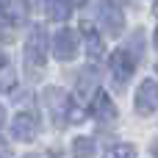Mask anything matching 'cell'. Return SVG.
<instances>
[{
  "instance_id": "obj_1",
  "label": "cell",
  "mask_w": 158,
  "mask_h": 158,
  "mask_svg": "<svg viewBox=\"0 0 158 158\" xmlns=\"http://www.w3.org/2000/svg\"><path fill=\"white\" fill-rule=\"evenodd\" d=\"M108 67H111V75L117 78V83L125 86L133 78V72H136V58H133V53H128V50L119 47V50H114L108 56Z\"/></svg>"
},
{
  "instance_id": "obj_2",
  "label": "cell",
  "mask_w": 158,
  "mask_h": 158,
  "mask_svg": "<svg viewBox=\"0 0 158 158\" xmlns=\"http://www.w3.org/2000/svg\"><path fill=\"white\" fill-rule=\"evenodd\" d=\"M25 56H28V64H36V67H42L47 61V31H44V25H33V31L25 42Z\"/></svg>"
},
{
  "instance_id": "obj_3",
  "label": "cell",
  "mask_w": 158,
  "mask_h": 158,
  "mask_svg": "<svg viewBox=\"0 0 158 158\" xmlns=\"http://www.w3.org/2000/svg\"><path fill=\"white\" fill-rule=\"evenodd\" d=\"M89 114L103 125H111L117 119V106H114V100L108 97L106 89H94V94L89 100Z\"/></svg>"
},
{
  "instance_id": "obj_4",
  "label": "cell",
  "mask_w": 158,
  "mask_h": 158,
  "mask_svg": "<svg viewBox=\"0 0 158 158\" xmlns=\"http://www.w3.org/2000/svg\"><path fill=\"white\" fill-rule=\"evenodd\" d=\"M75 53H78V36H75V31H69V28L56 31V36H53V56L58 61H72Z\"/></svg>"
},
{
  "instance_id": "obj_5",
  "label": "cell",
  "mask_w": 158,
  "mask_h": 158,
  "mask_svg": "<svg viewBox=\"0 0 158 158\" xmlns=\"http://www.w3.org/2000/svg\"><path fill=\"white\" fill-rule=\"evenodd\" d=\"M11 136L17 142H33L39 136V122L31 111H19L14 119H11Z\"/></svg>"
},
{
  "instance_id": "obj_6",
  "label": "cell",
  "mask_w": 158,
  "mask_h": 158,
  "mask_svg": "<svg viewBox=\"0 0 158 158\" xmlns=\"http://www.w3.org/2000/svg\"><path fill=\"white\" fill-rule=\"evenodd\" d=\"M100 22L111 36H119L125 28V17H122V6H114V0H103L100 3Z\"/></svg>"
},
{
  "instance_id": "obj_7",
  "label": "cell",
  "mask_w": 158,
  "mask_h": 158,
  "mask_svg": "<svg viewBox=\"0 0 158 158\" xmlns=\"http://www.w3.org/2000/svg\"><path fill=\"white\" fill-rule=\"evenodd\" d=\"M81 33H83V42H86V53L92 61H100L106 56V42L100 36V31L92 25V22H81Z\"/></svg>"
},
{
  "instance_id": "obj_8",
  "label": "cell",
  "mask_w": 158,
  "mask_h": 158,
  "mask_svg": "<svg viewBox=\"0 0 158 158\" xmlns=\"http://www.w3.org/2000/svg\"><path fill=\"white\" fill-rule=\"evenodd\" d=\"M158 108V83L156 81H144L136 92V111L139 114H153Z\"/></svg>"
},
{
  "instance_id": "obj_9",
  "label": "cell",
  "mask_w": 158,
  "mask_h": 158,
  "mask_svg": "<svg viewBox=\"0 0 158 158\" xmlns=\"http://www.w3.org/2000/svg\"><path fill=\"white\" fill-rule=\"evenodd\" d=\"M44 97H47V108L53 114V122L56 125H67V103H69L67 92L64 89H47Z\"/></svg>"
},
{
  "instance_id": "obj_10",
  "label": "cell",
  "mask_w": 158,
  "mask_h": 158,
  "mask_svg": "<svg viewBox=\"0 0 158 158\" xmlns=\"http://www.w3.org/2000/svg\"><path fill=\"white\" fill-rule=\"evenodd\" d=\"M0 11L11 22H22L28 17V0H0Z\"/></svg>"
},
{
  "instance_id": "obj_11",
  "label": "cell",
  "mask_w": 158,
  "mask_h": 158,
  "mask_svg": "<svg viewBox=\"0 0 158 158\" xmlns=\"http://www.w3.org/2000/svg\"><path fill=\"white\" fill-rule=\"evenodd\" d=\"M44 8H47V17L56 19V22H64L72 14V6L67 0H44Z\"/></svg>"
},
{
  "instance_id": "obj_12",
  "label": "cell",
  "mask_w": 158,
  "mask_h": 158,
  "mask_svg": "<svg viewBox=\"0 0 158 158\" xmlns=\"http://www.w3.org/2000/svg\"><path fill=\"white\" fill-rule=\"evenodd\" d=\"M72 156L75 158H94V142L86 139V136L75 139V142H72Z\"/></svg>"
},
{
  "instance_id": "obj_13",
  "label": "cell",
  "mask_w": 158,
  "mask_h": 158,
  "mask_svg": "<svg viewBox=\"0 0 158 158\" xmlns=\"http://www.w3.org/2000/svg\"><path fill=\"white\" fill-rule=\"evenodd\" d=\"M103 158H136V150L131 144H111Z\"/></svg>"
},
{
  "instance_id": "obj_14",
  "label": "cell",
  "mask_w": 158,
  "mask_h": 158,
  "mask_svg": "<svg viewBox=\"0 0 158 158\" xmlns=\"http://www.w3.org/2000/svg\"><path fill=\"white\" fill-rule=\"evenodd\" d=\"M3 125H6V108L0 106V131H3Z\"/></svg>"
},
{
  "instance_id": "obj_15",
  "label": "cell",
  "mask_w": 158,
  "mask_h": 158,
  "mask_svg": "<svg viewBox=\"0 0 158 158\" xmlns=\"http://www.w3.org/2000/svg\"><path fill=\"white\" fill-rule=\"evenodd\" d=\"M67 3H69V6H72V8H75V6H83V3H86V0H67Z\"/></svg>"
},
{
  "instance_id": "obj_16",
  "label": "cell",
  "mask_w": 158,
  "mask_h": 158,
  "mask_svg": "<svg viewBox=\"0 0 158 158\" xmlns=\"http://www.w3.org/2000/svg\"><path fill=\"white\" fill-rule=\"evenodd\" d=\"M0 67H6V56H3V50H0Z\"/></svg>"
},
{
  "instance_id": "obj_17",
  "label": "cell",
  "mask_w": 158,
  "mask_h": 158,
  "mask_svg": "<svg viewBox=\"0 0 158 158\" xmlns=\"http://www.w3.org/2000/svg\"><path fill=\"white\" fill-rule=\"evenodd\" d=\"M153 11H156V17H158V0H153Z\"/></svg>"
},
{
  "instance_id": "obj_18",
  "label": "cell",
  "mask_w": 158,
  "mask_h": 158,
  "mask_svg": "<svg viewBox=\"0 0 158 158\" xmlns=\"http://www.w3.org/2000/svg\"><path fill=\"white\" fill-rule=\"evenodd\" d=\"M153 153H156V156H158V139H156V142H153Z\"/></svg>"
},
{
  "instance_id": "obj_19",
  "label": "cell",
  "mask_w": 158,
  "mask_h": 158,
  "mask_svg": "<svg viewBox=\"0 0 158 158\" xmlns=\"http://www.w3.org/2000/svg\"><path fill=\"white\" fill-rule=\"evenodd\" d=\"M156 47H158V31H156Z\"/></svg>"
},
{
  "instance_id": "obj_20",
  "label": "cell",
  "mask_w": 158,
  "mask_h": 158,
  "mask_svg": "<svg viewBox=\"0 0 158 158\" xmlns=\"http://www.w3.org/2000/svg\"><path fill=\"white\" fill-rule=\"evenodd\" d=\"M22 158H33V156H22Z\"/></svg>"
}]
</instances>
